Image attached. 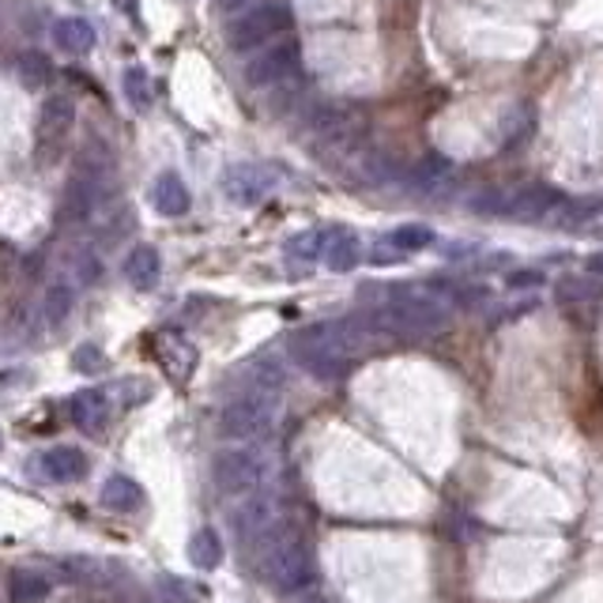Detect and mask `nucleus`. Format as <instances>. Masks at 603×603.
I'll return each instance as SVG.
<instances>
[{
    "mask_svg": "<svg viewBox=\"0 0 603 603\" xmlns=\"http://www.w3.org/2000/svg\"><path fill=\"white\" fill-rule=\"evenodd\" d=\"M72 366L80 369V374H102L110 362H106V355H102L99 348H94V343H83V348L72 355Z\"/></svg>",
    "mask_w": 603,
    "mask_h": 603,
    "instance_id": "nucleus-30",
    "label": "nucleus"
},
{
    "mask_svg": "<svg viewBox=\"0 0 603 603\" xmlns=\"http://www.w3.org/2000/svg\"><path fill=\"white\" fill-rule=\"evenodd\" d=\"M280 521H283V502L272 490H257V494L241 498V505L230 513V524H235L238 539L246 543V547H253V543L261 539L264 532H272Z\"/></svg>",
    "mask_w": 603,
    "mask_h": 603,
    "instance_id": "nucleus-8",
    "label": "nucleus"
},
{
    "mask_svg": "<svg viewBox=\"0 0 603 603\" xmlns=\"http://www.w3.org/2000/svg\"><path fill=\"white\" fill-rule=\"evenodd\" d=\"M121 88H125V99L133 102L136 110H148L151 106V76H148V68L128 65L125 76H121Z\"/></svg>",
    "mask_w": 603,
    "mask_h": 603,
    "instance_id": "nucleus-28",
    "label": "nucleus"
},
{
    "mask_svg": "<svg viewBox=\"0 0 603 603\" xmlns=\"http://www.w3.org/2000/svg\"><path fill=\"white\" fill-rule=\"evenodd\" d=\"M272 189H275V174L269 167H261V162H238V167H230L227 174H223V193L235 204H241V208L261 204Z\"/></svg>",
    "mask_w": 603,
    "mask_h": 603,
    "instance_id": "nucleus-9",
    "label": "nucleus"
},
{
    "mask_svg": "<svg viewBox=\"0 0 603 603\" xmlns=\"http://www.w3.org/2000/svg\"><path fill=\"white\" fill-rule=\"evenodd\" d=\"M76 295H80V287H76L68 275H57V280L49 283L46 291H42L38 314H42V321H46V329H57V325L65 321L68 314H72Z\"/></svg>",
    "mask_w": 603,
    "mask_h": 603,
    "instance_id": "nucleus-17",
    "label": "nucleus"
},
{
    "mask_svg": "<svg viewBox=\"0 0 603 603\" xmlns=\"http://www.w3.org/2000/svg\"><path fill=\"white\" fill-rule=\"evenodd\" d=\"M389 246H396L400 253H419V249L434 246V230L419 227V223H408V227H396L389 235Z\"/></svg>",
    "mask_w": 603,
    "mask_h": 603,
    "instance_id": "nucleus-29",
    "label": "nucleus"
},
{
    "mask_svg": "<svg viewBox=\"0 0 603 603\" xmlns=\"http://www.w3.org/2000/svg\"><path fill=\"white\" fill-rule=\"evenodd\" d=\"M369 317L400 340H426V335H442L450 329V306L430 291L416 287H396Z\"/></svg>",
    "mask_w": 603,
    "mask_h": 603,
    "instance_id": "nucleus-3",
    "label": "nucleus"
},
{
    "mask_svg": "<svg viewBox=\"0 0 603 603\" xmlns=\"http://www.w3.org/2000/svg\"><path fill=\"white\" fill-rule=\"evenodd\" d=\"M60 275H68V280L76 283V287H88L102 275V261L91 253V249H72V253L65 257V264H60Z\"/></svg>",
    "mask_w": 603,
    "mask_h": 603,
    "instance_id": "nucleus-26",
    "label": "nucleus"
},
{
    "mask_svg": "<svg viewBox=\"0 0 603 603\" xmlns=\"http://www.w3.org/2000/svg\"><path fill=\"white\" fill-rule=\"evenodd\" d=\"M584 272H589V275H603V253H592L589 261H584Z\"/></svg>",
    "mask_w": 603,
    "mask_h": 603,
    "instance_id": "nucleus-33",
    "label": "nucleus"
},
{
    "mask_svg": "<svg viewBox=\"0 0 603 603\" xmlns=\"http://www.w3.org/2000/svg\"><path fill=\"white\" fill-rule=\"evenodd\" d=\"M302 68V46L295 38H275L269 49H261L246 65L249 88H283L298 76Z\"/></svg>",
    "mask_w": 603,
    "mask_h": 603,
    "instance_id": "nucleus-7",
    "label": "nucleus"
},
{
    "mask_svg": "<svg viewBox=\"0 0 603 603\" xmlns=\"http://www.w3.org/2000/svg\"><path fill=\"white\" fill-rule=\"evenodd\" d=\"M283 411V392L272 389H238L219 416V434L230 442H264L275 434Z\"/></svg>",
    "mask_w": 603,
    "mask_h": 603,
    "instance_id": "nucleus-4",
    "label": "nucleus"
},
{
    "mask_svg": "<svg viewBox=\"0 0 603 603\" xmlns=\"http://www.w3.org/2000/svg\"><path fill=\"white\" fill-rule=\"evenodd\" d=\"M155 359L174 382H189L196 369V348L181 332H159L155 335Z\"/></svg>",
    "mask_w": 603,
    "mask_h": 603,
    "instance_id": "nucleus-12",
    "label": "nucleus"
},
{
    "mask_svg": "<svg viewBox=\"0 0 603 603\" xmlns=\"http://www.w3.org/2000/svg\"><path fill=\"white\" fill-rule=\"evenodd\" d=\"M302 603H335V600H329V596H317V592H309V596L302 600Z\"/></svg>",
    "mask_w": 603,
    "mask_h": 603,
    "instance_id": "nucleus-35",
    "label": "nucleus"
},
{
    "mask_svg": "<svg viewBox=\"0 0 603 603\" xmlns=\"http://www.w3.org/2000/svg\"><path fill=\"white\" fill-rule=\"evenodd\" d=\"M189 562L196 566V570H215V566L223 562V539L215 528H201L189 536Z\"/></svg>",
    "mask_w": 603,
    "mask_h": 603,
    "instance_id": "nucleus-25",
    "label": "nucleus"
},
{
    "mask_svg": "<svg viewBox=\"0 0 603 603\" xmlns=\"http://www.w3.org/2000/svg\"><path fill=\"white\" fill-rule=\"evenodd\" d=\"M76 125V102L72 94H49L38 110V144H60Z\"/></svg>",
    "mask_w": 603,
    "mask_h": 603,
    "instance_id": "nucleus-13",
    "label": "nucleus"
},
{
    "mask_svg": "<svg viewBox=\"0 0 603 603\" xmlns=\"http://www.w3.org/2000/svg\"><path fill=\"white\" fill-rule=\"evenodd\" d=\"M385 335L389 332H385L374 317H366V321L343 317V321H321V325H309V329L295 332L291 351H295V359L302 362V369H309L314 377H321V382H340V377L355 366V359L374 351Z\"/></svg>",
    "mask_w": 603,
    "mask_h": 603,
    "instance_id": "nucleus-1",
    "label": "nucleus"
},
{
    "mask_svg": "<svg viewBox=\"0 0 603 603\" xmlns=\"http://www.w3.org/2000/svg\"><path fill=\"white\" fill-rule=\"evenodd\" d=\"M325 249V235H298L291 241V257H302V261H314Z\"/></svg>",
    "mask_w": 603,
    "mask_h": 603,
    "instance_id": "nucleus-31",
    "label": "nucleus"
},
{
    "mask_svg": "<svg viewBox=\"0 0 603 603\" xmlns=\"http://www.w3.org/2000/svg\"><path fill=\"white\" fill-rule=\"evenodd\" d=\"M8 600L12 603H46L49 581L34 570H12L8 573Z\"/></svg>",
    "mask_w": 603,
    "mask_h": 603,
    "instance_id": "nucleus-24",
    "label": "nucleus"
},
{
    "mask_svg": "<svg viewBox=\"0 0 603 603\" xmlns=\"http://www.w3.org/2000/svg\"><path fill=\"white\" fill-rule=\"evenodd\" d=\"M223 8H227V12H235V8H249V0H219Z\"/></svg>",
    "mask_w": 603,
    "mask_h": 603,
    "instance_id": "nucleus-34",
    "label": "nucleus"
},
{
    "mask_svg": "<svg viewBox=\"0 0 603 603\" xmlns=\"http://www.w3.org/2000/svg\"><path fill=\"white\" fill-rule=\"evenodd\" d=\"M272 476V456L257 445H238V450H223L212 460V482L219 494L227 498H249L264 490Z\"/></svg>",
    "mask_w": 603,
    "mask_h": 603,
    "instance_id": "nucleus-5",
    "label": "nucleus"
},
{
    "mask_svg": "<svg viewBox=\"0 0 603 603\" xmlns=\"http://www.w3.org/2000/svg\"><path fill=\"white\" fill-rule=\"evenodd\" d=\"M57 573L72 584H91V589H110L121 581V570L110 558H60Z\"/></svg>",
    "mask_w": 603,
    "mask_h": 603,
    "instance_id": "nucleus-14",
    "label": "nucleus"
},
{
    "mask_svg": "<svg viewBox=\"0 0 603 603\" xmlns=\"http://www.w3.org/2000/svg\"><path fill=\"white\" fill-rule=\"evenodd\" d=\"M15 76L27 91H42L49 83V60L38 54V49H23L15 57Z\"/></svg>",
    "mask_w": 603,
    "mask_h": 603,
    "instance_id": "nucleus-27",
    "label": "nucleus"
},
{
    "mask_svg": "<svg viewBox=\"0 0 603 603\" xmlns=\"http://www.w3.org/2000/svg\"><path fill=\"white\" fill-rule=\"evenodd\" d=\"M121 269H125V280L133 283L136 291H151L162 275V257L155 246H136V249H128Z\"/></svg>",
    "mask_w": 603,
    "mask_h": 603,
    "instance_id": "nucleus-20",
    "label": "nucleus"
},
{
    "mask_svg": "<svg viewBox=\"0 0 603 603\" xmlns=\"http://www.w3.org/2000/svg\"><path fill=\"white\" fill-rule=\"evenodd\" d=\"M0 445H4V434H0Z\"/></svg>",
    "mask_w": 603,
    "mask_h": 603,
    "instance_id": "nucleus-36",
    "label": "nucleus"
},
{
    "mask_svg": "<svg viewBox=\"0 0 603 603\" xmlns=\"http://www.w3.org/2000/svg\"><path fill=\"white\" fill-rule=\"evenodd\" d=\"M54 42L60 54L68 57H83L94 49V42H99V34H94V27L88 20H80V15H65V20L54 23Z\"/></svg>",
    "mask_w": 603,
    "mask_h": 603,
    "instance_id": "nucleus-19",
    "label": "nucleus"
},
{
    "mask_svg": "<svg viewBox=\"0 0 603 603\" xmlns=\"http://www.w3.org/2000/svg\"><path fill=\"white\" fill-rule=\"evenodd\" d=\"M295 27V12H291L287 0H261V4H249L246 12H238L227 23V46L230 49H257L264 42H275L283 34H291Z\"/></svg>",
    "mask_w": 603,
    "mask_h": 603,
    "instance_id": "nucleus-6",
    "label": "nucleus"
},
{
    "mask_svg": "<svg viewBox=\"0 0 603 603\" xmlns=\"http://www.w3.org/2000/svg\"><path fill=\"white\" fill-rule=\"evenodd\" d=\"M102 505L114 513H136L144 510V487L128 476H110L102 482Z\"/></svg>",
    "mask_w": 603,
    "mask_h": 603,
    "instance_id": "nucleus-22",
    "label": "nucleus"
},
{
    "mask_svg": "<svg viewBox=\"0 0 603 603\" xmlns=\"http://www.w3.org/2000/svg\"><path fill=\"white\" fill-rule=\"evenodd\" d=\"M566 204L562 189L555 185H521V189H505V219H521V223H536L543 215H550Z\"/></svg>",
    "mask_w": 603,
    "mask_h": 603,
    "instance_id": "nucleus-10",
    "label": "nucleus"
},
{
    "mask_svg": "<svg viewBox=\"0 0 603 603\" xmlns=\"http://www.w3.org/2000/svg\"><path fill=\"white\" fill-rule=\"evenodd\" d=\"M68 411H72V422L83 434H102L110 416H114V396H110V389H80L68 403Z\"/></svg>",
    "mask_w": 603,
    "mask_h": 603,
    "instance_id": "nucleus-11",
    "label": "nucleus"
},
{
    "mask_svg": "<svg viewBox=\"0 0 603 603\" xmlns=\"http://www.w3.org/2000/svg\"><path fill=\"white\" fill-rule=\"evenodd\" d=\"M38 468L49 482H80L88 476V456L72 450V445H57V450L42 453Z\"/></svg>",
    "mask_w": 603,
    "mask_h": 603,
    "instance_id": "nucleus-16",
    "label": "nucleus"
},
{
    "mask_svg": "<svg viewBox=\"0 0 603 603\" xmlns=\"http://www.w3.org/2000/svg\"><path fill=\"white\" fill-rule=\"evenodd\" d=\"M257 547V570L269 581L272 592L280 596H295L314 581V555H309L306 536L291 521H280L272 532H264Z\"/></svg>",
    "mask_w": 603,
    "mask_h": 603,
    "instance_id": "nucleus-2",
    "label": "nucleus"
},
{
    "mask_svg": "<svg viewBox=\"0 0 603 603\" xmlns=\"http://www.w3.org/2000/svg\"><path fill=\"white\" fill-rule=\"evenodd\" d=\"M453 178H456V167L450 159H445V155H437V151L422 155L416 167L403 170V185H411L416 193H442V189L450 185Z\"/></svg>",
    "mask_w": 603,
    "mask_h": 603,
    "instance_id": "nucleus-15",
    "label": "nucleus"
},
{
    "mask_svg": "<svg viewBox=\"0 0 603 603\" xmlns=\"http://www.w3.org/2000/svg\"><path fill=\"white\" fill-rule=\"evenodd\" d=\"M555 298L562 306H589V302L603 298V280L600 275H566L555 283Z\"/></svg>",
    "mask_w": 603,
    "mask_h": 603,
    "instance_id": "nucleus-23",
    "label": "nucleus"
},
{
    "mask_svg": "<svg viewBox=\"0 0 603 603\" xmlns=\"http://www.w3.org/2000/svg\"><path fill=\"white\" fill-rule=\"evenodd\" d=\"M151 204L159 215H167V219H178V215L189 212V204H193V196H189L185 181H181L174 170H167V174L155 178L151 185Z\"/></svg>",
    "mask_w": 603,
    "mask_h": 603,
    "instance_id": "nucleus-18",
    "label": "nucleus"
},
{
    "mask_svg": "<svg viewBox=\"0 0 603 603\" xmlns=\"http://www.w3.org/2000/svg\"><path fill=\"white\" fill-rule=\"evenodd\" d=\"M325 264H329V272H351L355 264L362 261V246L355 238V230L340 227L332 230V235H325V249H321Z\"/></svg>",
    "mask_w": 603,
    "mask_h": 603,
    "instance_id": "nucleus-21",
    "label": "nucleus"
},
{
    "mask_svg": "<svg viewBox=\"0 0 603 603\" xmlns=\"http://www.w3.org/2000/svg\"><path fill=\"white\" fill-rule=\"evenodd\" d=\"M536 283H543L539 272H513L510 275V287H536Z\"/></svg>",
    "mask_w": 603,
    "mask_h": 603,
    "instance_id": "nucleus-32",
    "label": "nucleus"
}]
</instances>
